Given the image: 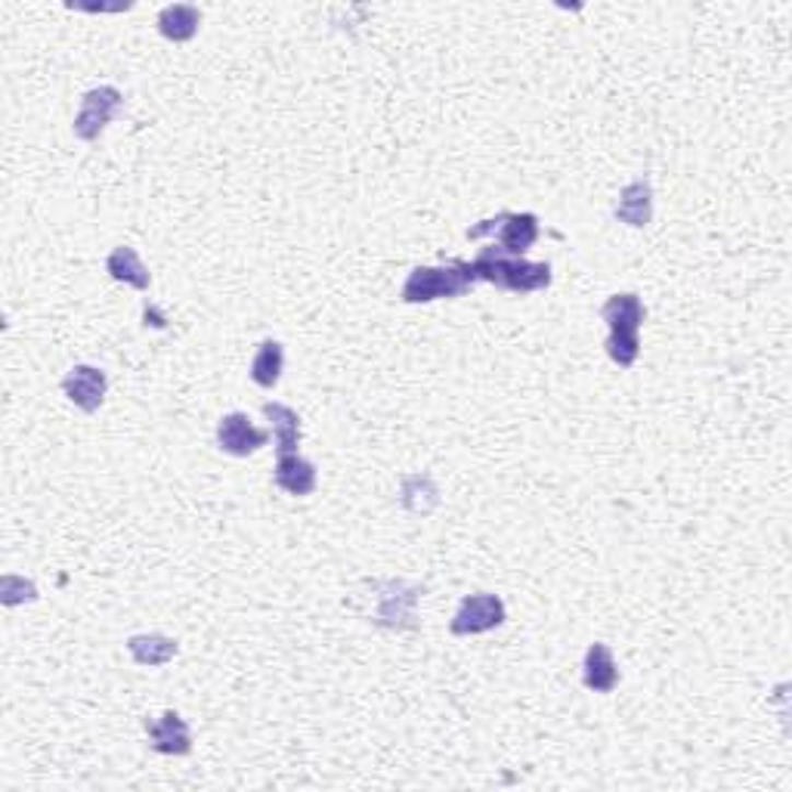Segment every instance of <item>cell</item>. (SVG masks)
<instances>
[{"instance_id": "6da1fadb", "label": "cell", "mask_w": 792, "mask_h": 792, "mask_svg": "<svg viewBox=\"0 0 792 792\" xmlns=\"http://www.w3.org/2000/svg\"><path fill=\"white\" fill-rule=\"evenodd\" d=\"M474 272L480 282L514 291V294H533V291H545L551 286V264H533L526 257L504 254L499 245H489L477 254Z\"/></svg>"}, {"instance_id": "7a4b0ae2", "label": "cell", "mask_w": 792, "mask_h": 792, "mask_svg": "<svg viewBox=\"0 0 792 792\" xmlns=\"http://www.w3.org/2000/svg\"><path fill=\"white\" fill-rule=\"evenodd\" d=\"M601 319L610 328L607 338V357H610L619 369H631L638 353H641V325L648 319V310L641 304V298L634 291H622L613 294L607 304L601 306Z\"/></svg>"}, {"instance_id": "3957f363", "label": "cell", "mask_w": 792, "mask_h": 792, "mask_svg": "<svg viewBox=\"0 0 792 792\" xmlns=\"http://www.w3.org/2000/svg\"><path fill=\"white\" fill-rule=\"evenodd\" d=\"M477 272L468 260H452L443 267H415L403 286L406 304H431V301H450L462 298L477 286Z\"/></svg>"}, {"instance_id": "277c9868", "label": "cell", "mask_w": 792, "mask_h": 792, "mask_svg": "<svg viewBox=\"0 0 792 792\" xmlns=\"http://www.w3.org/2000/svg\"><path fill=\"white\" fill-rule=\"evenodd\" d=\"M484 235H492L504 254H514V257H523L536 245L539 238V217L536 214H511L504 211L499 217H489L484 223L470 226L468 238H484Z\"/></svg>"}, {"instance_id": "5b68a950", "label": "cell", "mask_w": 792, "mask_h": 792, "mask_svg": "<svg viewBox=\"0 0 792 792\" xmlns=\"http://www.w3.org/2000/svg\"><path fill=\"white\" fill-rule=\"evenodd\" d=\"M121 103H125V96H121L118 88H112V84H103V88H93V91L84 93L81 108H78V115H74V137L84 140V143L100 140V133L112 125V118L118 115Z\"/></svg>"}, {"instance_id": "8992f818", "label": "cell", "mask_w": 792, "mask_h": 792, "mask_svg": "<svg viewBox=\"0 0 792 792\" xmlns=\"http://www.w3.org/2000/svg\"><path fill=\"white\" fill-rule=\"evenodd\" d=\"M508 619V610H504V601L499 594H468L458 610L452 616L450 631L458 634V638H468V634H484V631H492L502 626Z\"/></svg>"}, {"instance_id": "52a82bcc", "label": "cell", "mask_w": 792, "mask_h": 792, "mask_svg": "<svg viewBox=\"0 0 792 792\" xmlns=\"http://www.w3.org/2000/svg\"><path fill=\"white\" fill-rule=\"evenodd\" d=\"M267 443H270V431L254 428L252 418L245 412L223 415L217 424V446L233 458H248L257 450H264Z\"/></svg>"}, {"instance_id": "ba28073f", "label": "cell", "mask_w": 792, "mask_h": 792, "mask_svg": "<svg viewBox=\"0 0 792 792\" xmlns=\"http://www.w3.org/2000/svg\"><path fill=\"white\" fill-rule=\"evenodd\" d=\"M108 391V375L96 365H74L72 372L62 378V394L69 396L81 412H96L103 406Z\"/></svg>"}, {"instance_id": "9c48e42d", "label": "cell", "mask_w": 792, "mask_h": 792, "mask_svg": "<svg viewBox=\"0 0 792 792\" xmlns=\"http://www.w3.org/2000/svg\"><path fill=\"white\" fill-rule=\"evenodd\" d=\"M145 734H149V746L162 756H186L193 749L189 724L183 721L180 712H171V709L159 719H145Z\"/></svg>"}, {"instance_id": "30bf717a", "label": "cell", "mask_w": 792, "mask_h": 792, "mask_svg": "<svg viewBox=\"0 0 792 792\" xmlns=\"http://www.w3.org/2000/svg\"><path fill=\"white\" fill-rule=\"evenodd\" d=\"M616 220L619 223H629L634 230H644L650 220H653V189H650L648 177H638L629 183L619 201H616Z\"/></svg>"}, {"instance_id": "8fae6325", "label": "cell", "mask_w": 792, "mask_h": 792, "mask_svg": "<svg viewBox=\"0 0 792 792\" xmlns=\"http://www.w3.org/2000/svg\"><path fill=\"white\" fill-rule=\"evenodd\" d=\"M272 477H276V487L286 489L289 496H298V499L310 496V492L316 489V480H319V477H316V465L306 462L304 455H298V452L279 455Z\"/></svg>"}, {"instance_id": "7c38bea8", "label": "cell", "mask_w": 792, "mask_h": 792, "mask_svg": "<svg viewBox=\"0 0 792 792\" xmlns=\"http://www.w3.org/2000/svg\"><path fill=\"white\" fill-rule=\"evenodd\" d=\"M582 682L594 694H610L619 685V668L613 660V650L607 644H592L582 660Z\"/></svg>"}, {"instance_id": "4fadbf2b", "label": "cell", "mask_w": 792, "mask_h": 792, "mask_svg": "<svg viewBox=\"0 0 792 792\" xmlns=\"http://www.w3.org/2000/svg\"><path fill=\"white\" fill-rule=\"evenodd\" d=\"M127 650L137 666L159 668L180 653V644L167 634H133V638H127Z\"/></svg>"}, {"instance_id": "5bb4252c", "label": "cell", "mask_w": 792, "mask_h": 792, "mask_svg": "<svg viewBox=\"0 0 792 792\" xmlns=\"http://www.w3.org/2000/svg\"><path fill=\"white\" fill-rule=\"evenodd\" d=\"M198 25H201V10L193 7V3H171V7H164L162 13H159V32L167 40H174V44L193 40Z\"/></svg>"}, {"instance_id": "9a60e30c", "label": "cell", "mask_w": 792, "mask_h": 792, "mask_svg": "<svg viewBox=\"0 0 792 792\" xmlns=\"http://www.w3.org/2000/svg\"><path fill=\"white\" fill-rule=\"evenodd\" d=\"M264 415L272 421V436H276V455H291L301 443V418L291 406L282 403H267Z\"/></svg>"}, {"instance_id": "2e32d148", "label": "cell", "mask_w": 792, "mask_h": 792, "mask_svg": "<svg viewBox=\"0 0 792 792\" xmlns=\"http://www.w3.org/2000/svg\"><path fill=\"white\" fill-rule=\"evenodd\" d=\"M106 272L115 282H125V286H133V289L140 291L149 289V282H152V276H149L145 264L140 260V254L133 252V248H127V245L108 254Z\"/></svg>"}, {"instance_id": "e0dca14e", "label": "cell", "mask_w": 792, "mask_h": 792, "mask_svg": "<svg viewBox=\"0 0 792 792\" xmlns=\"http://www.w3.org/2000/svg\"><path fill=\"white\" fill-rule=\"evenodd\" d=\"M282 365H286V350H282V343L267 338V341L257 347V353H254L252 381L257 387L272 391V387L279 384V378H282Z\"/></svg>"}, {"instance_id": "ac0fdd59", "label": "cell", "mask_w": 792, "mask_h": 792, "mask_svg": "<svg viewBox=\"0 0 792 792\" xmlns=\"http://www.w3.org/2000/svg\"><path fill=\"white\" fill-rule=\"evenodd\" d=\"M440 502V492L433 487V480L428 474H415L403 484V504L412 511V514H428Z\"/></svg>"}, {"instance_id": "d6986e66", "label": "cell", "mask_w": 792, "mask_h": 792, "mask_svg": "<svg viewBox=\"0 0 792 792\" xmlns=\"http://www.w3.org/2000/svg\"><path fill=\"white\" fill-rule=\"evenodd\" d=\"M0 601H3L7 607L32 604V601H37L35 582H28V579L22 576H3V582H0Z\"/></svg>"}]
</instances>
